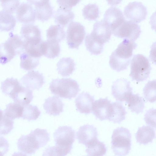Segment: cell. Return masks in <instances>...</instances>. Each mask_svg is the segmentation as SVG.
<instances>
[{
	"mask_svg": "<svg viewBox=\"0 0 156 156\" xmlns=\"http://www.w3.org/2000/svg\"><path fill=\"white\" fill-rule=\"evenodd\" d=\"M137 46L134 41L124 39L109 57L111 68L118 72L126 69L131 60L133 51Z\"/></svg>",
	"mask_w": 156,
	"mask_h": 156,
	"instance_id": "6da1fadb",
	"label": "cell"
},
{
	"mask_svg": "<svg viewBox=\"0 0 156 156\" xmlns=\"http://www.w3.org/2000/svg\"><path fill=\"white\" fill-rule=\"evenodd\" d=\"M49 88L53 94L69 99L76 97L80 90L77 82L71 78L53 80Z\"/></svg>",
	"mask_w": 156,
	"mask_h": 156,
	"instance_id": "7a4b0ae2",
	"label": "cell"
},
{
	"mask_svg": "<svg viewBox=\"0 0 156 156\" xmlns=\"http://www.w3.org/2000/svg\"><path fill=\"white\" fill-rule=\"evenodd\" d=\"M131 134L123 127L115 129L112 136L111 148L115 155L126 156L129 153L131 145Z\"/></svg>",
	"mask_w": 156,
	"mask_h": 156,
	"instance_id": "3957f363",
	"label": "cell"
},
{
	"mask_svg": "<svg viewBox=\"0 0 156 156\" xmlns=\"http://www.w3.org/2000/svg\"><path fill=\"white\" fill-rule=\"evenodd\" d=\"M151 67L148 59L141 54L134 55L131 61L129 76L132 80L139 82L149 77Z\"/></svg>",
	"mask_w": 156,
	"mask_h": 156,
	"instance_id": "277c9868",
	"label": "cell"
},
{
	"mask_svg": "<svg viewBox=\"0 0 156 156\" xmlns=\"http://www.w3.org/2000/svg\"><path fill=\"white\" fill-rule=\"evenodd\" d=\"M55 146L63 152L65 156L69 153L75 138V132L68 126H60L53 133Z\"/></svg>",
	"mask_w": 156,
	"mask_h": 156,
	"instance_id": "5b68a950",
	"label": "cell"
},
{
	"mask_svg": "<svg viewBox=\"0 0 156 156\" xmlns=\"http://www.w3.org/2000/svg\"><path fill=\"white\" fill-rule=\"evenodd\" d=\"M86 35L84 27L80 23L72 21L68 25L66 32L67 43L71 48L78 49Z\"/></svg>",
	"mask_w": 156,
	"mask_h": 156,
	"instance_id": "8992f818",
	"label": "cell"
},
{
	"mask_svg": "<svg viewBox=\"0 0 156 156\" xmlns=\"http://www.w3.org/2000/svg\"><path fill=\"white\" fill-rule=\"evenodd\" d=\"M141 33L140 27L138 24L125 20L112 33L116 37L134 41L139 37Z\"/></svg>",
	"mask_w": 156,
	"mask_h": 156,
	"instance_id": "52a82bcc",
	"label": "cell"
},
{
	"mask_svg": "<svg viewBox=\"0 0 156 156\" xmlns=\"http://www.w3.org/2000/svg\"><path fill=\"white\" fill-rule=\"evenodd\" d=\"M147 13V8L141 2L134 1L130 2L124 10L126 18L133 22L139 23L145 20Z\"/></svg>",
	"mask_w": 156,
	"mask_h": 156,
	"instance_id": "ba28073f",
	"label": "cell"
},
{
	"mask_svg": "<svg viewBox=\"0 0 156 156\" xmlns=\"http://www.w3.org/2000/svg\"><path fill=\"white\" fill-rule=\"evenodd\" d=\"M112 94L117 101H125L133 94V89L130 82L127 80L121 78L113 82L112 86Z\"/></svg>",
	"mask_w": 156,
	"mask_h": 156,
	"instance_id": "9c48e42d",
	"label": "cell"
},
{
	"mask_svg": "<svg viewBox=\"0 0 156 156\" xmlns=\"http://www.w3.org/2000/svg\"><path fill=\"white\" fill-rule=\"evenodd\" d=\"M112 109V103L108 98H100L93 103L92 111L96 119L102 121L108 119Z\"/></svg>",
	"mask_w": 156,
	"mask_h": 156,
	"instance_id": "30bf717a",
	"label": "cell"
},
{
	"mask_svg": "<svg viewBox=\"0 0 156 156\" xmlns=\"http://www.w3.org/2000/svg\"><path fill=\"white\" fill-rule=\"evenodd\" d=\"M97 129L93 125H85L80 127L76 132L78 142L87 147L98 139Z\"/></svg>",
	"mask_w": 156,
	"mask_h": 156,
	"instance_id": "8fae6325",
	"label": "cell"
},
{
	"mask_svg": "<svg viewBox=\"0 0 156 156\" xmlns=\"http://www.w3.org/2000/svg\"><path fill=\"white\" fill-rule=\"evenodd\" d=\"M103 20L112 32L119 27L126 20L123 12L119 8L111 7L105 12Z\"/></svg>",
	"mask_w": 156,
	"mask_h": 156,
	"instance_id": "7c38bea8",
	"label": "cell"
},
{
	"mask_svg": "<svg viewBox=\"0 0 156 156\" xmlns=\"http://www.w3.org/2000/svg\"><path fill=\"white\" fill-rule=\"evenodd\" d=\"M16 14L17 20L24 23H32L36 18L34 8L29 2L20 3L16 11Z\"/></svg>",
	"mask_w": 156,
	"mask_h": 156,
	"instance_id": "4fadbf2b",
	"label": "cell"
},
{
	"mask_svg": "<svg viewBox=\"0 0 156 156\" xmlns=\"http://www.w3.org/2000/svg\"><path fill=\"white\" fill-rule=\"evenodd\" d=\"M90 34L99 42L104 44L109 41L112 34L110 27L103 20L96 21L94 24Z\"/></svg>",
	"mask_w": 156,
	"mask_h": 156,
	"instance_id": "5bb4252c",
	"label": "cell"
},
{
	"mask_svg": "<svg viewBox=\"0 0 156 156\" xmlns=\"http://www.w3.org/2000/svg\"><path fill=\"white\" fill-rule=\"evenodd\" d=\"M21 84L31 90H38L44 84L43 74L38 71H29L21 79Z\"/></svg>",
	"mask_w": 156,
	"mask_h": 156,
	"instance_id": "9a60e30c",
	"label": "cell"
},
{
	"mask_svg": "<svg viewBox=\"0 0 156 156\" xmlns=\"http://www.w3.org/2000/svg\"><path fill=\"white\" fill-rule=\"evenodd\" d=\"M34 5L36 18L41 21L49 19L53 14V8L49 0H28Z\"/></svg>",
	"mask_w": 156,
	"mask_h": 156,
	"instance_id": "2e32d148",
	"label": "cell"
},
{
	"mask_svg": "<svg viewBox=\"0 0 156 156\" xmlns=\"http://www.w3.org/2000/svg\"><path fill=\"white\" fill-rule=\"evenodd\" d=\"M20 34L26 43H35L42 40L40 29L32 23L23 24L21 28Z\"/></svg>",
	"mask_w": 156,
	"mask_h": 156,
	"instance_id": "e0dca14e",
	"label": "cell"
},
{
	"mask_svg": "<svg viewBox=\"0 0 156 156\" xmlns=\"http://www.w3.org/2000/svg\"><path fill=\"white\" fill-rule=\"evenodd\" d=\"M9 97L15 102L23 106L29 105L33 98L32 90L23 86L22 84L16 88Z\"/></svg>",
	"mask_w": 156,
	"mask_h": 156,
	"instance_id": "ac0fdd59",
	"label": "cell"
},
{
	"mask_svg": "<svg viewBox=\"0 0 156 156\" xmlns=\"http://www.w3.org/2000/svg\"><path fill=\"white\" fill-rule=\"evenodd\" d=\"M94 101V96L88 92H82L75 99L76 110L81 113L87 114L90 113Z\"/></svg>",
	"mask_w": 156,
	"mask_h": 156,
	"instance_id": "d6986e66",
	"label": "cell"
},
{
	"mask_svg": "<svg viewBox=\"0 0 156 156\" xmlns=\"http://www.w3.org/2000/svg\"><path fill=\"white\" fill-rule=\"evenodd\" d=\"M64 104L58 97H49L46 99L43 104L46 113L50 115H59L63 111Z\"/></svg>",
	"mask_w": 156,
	"mask_h": 156,
	"instance_id": "ffe728a7",
	"label": "cell"
},
{
	"mask_svg": "<svg viewBox=\"0 0 156 156\" xmlns=\"http://www.w3.org/2000/svg\"><path fill=\"white\" fill-rule=\"evenodd\" d=\"M135 137L137 142L140 144L151 143L156 137L155 129L149 126H143L138 128Z\"/></svg>",
	"mask_w": 156,
	"mask_h": 156,
	"instance_id": "44dd1931",
	"label": "cell"
},
{
	"mask_svg": "<svg viewBox=\"0 0 156 156\" xmlns=\"http://www.w3.org/2000/svg\"><path fill=\"white\" fill-rule=\"evenodd\" d=\"M54 15L55 22L63 27L72 22L75 16L71 9L60 7L55 11Z\"/></svg>",
	"mask_w": 156,
	"mask_h": 156,
	"instance_id": "7402d4cb",
	"label": "cell"
},
{
	"mask_svg": "<svg viewBox=\"0 0 156 156\" xmlns=\"http://www.w3.org/2000/svg\"><path fill=\"white\" fill-rule=\"evenodd\" d=\"M57 66L58 73L63 77H67L75 71L76 64L70 57H63L58 62Z\"/></svg>",
	"mask_w": 156,
	"mask_h": 156,
	"instance_id": "603a6c76",
	"label": "cell"
},
{
	"mask_svg": "<svg viewBox=\"0 0 156 156\" xmlns=\"http://www.w3.org/2000/svg\"><path fill=\"white\" fill-rule=\"evenodd\" d=\"M112 109L108 119L114 123H120L126 119L127 112L122 103L119 102L112 103Z\"/></svg>",
	"mask_w": 156,
	"mask_h": 156,
	"instance_id": "cb8c5ba5",
	"label": "cell"
},
{
	"mask_svg": "<svg viewBox=\"0 0 156 156\" xmlns=\"http://www.w3.org/2000/svg\"><path fill=\"white\" fill-rule=\"evenodd\" d=\"M29 135L38 149L45 146L50 140L49 134L45 129L37 128Z\"/></svg>",
	"mask_w": 156,
	"mask_h": 156,
	"instance_id": "d4e9b609",
	"label": "cell"
},
{
	"mask_svg": "<svg viewBox=\"0 0 156 156\" xmlns=\"http://www.w3.org/2000/svg\"><path fill=\"white\" fill-rule=\"evenodd\" d=\"M129 109L136 114L142 113L145 107V101L139 94H131L126 101Z\"/></svg>",
	"mask_w": 156,
	"mask_h": 156,
	"instance_id": "484cf974",
	"label": "cell"
},
{
	"mask_svg": "<svg viewBox=\"0 0 156 156\" xmlns=\"http://www.w3.org/2000/svg\"><path fill=\"white\" fill-rule=\"evenodd\" d=\"M16 23V19L12 14L3 9L0 11V30L9 31L13 29Z\"/></svg>",
	"mask_w": 156,
	"mask_h": 156,
	"instance_id": "4316f807",
	"label": "cell"
},
{
	"mask_svg": "<svg viewBox=\"0 0 156 156\" xmlns=\"http://www.w3.org/2000/svg\"><path fill=\"white\" fill-rule=\"evenodd\" d=\"M45 49V41L42 40L35 43L25 42V51L36 58H39L44 55Z\"/></svg>",
	"mask_w": 156,
	"mask_h": 156,
	"instance_id": "83f0119b",
	"label": "cell"
},
{
	"mask_svg": "<svg viewBox=\"0 0 156 156\" xmlns=\"http://www.w3.org/2000/svg\"><path fill=\"white\" fill-rule=\"evenodd\" d=\"M20 58L21 68L27 71L33 69L39 63V58L33 57L25 51L20 54Z\"/></svg>",
	"mask_w": 156,
	"mask_h": 156,
	"instance_id": "f1b7e54d",
	"label": "cell"
},
{
	"mask_svg": "<svg viewBox=\"0 0 156 156\" xmlns=\"http://www.w3.org/2000/svg\"><path fill=\"white\" fill-rule=\"evenodd\" d=\"M0 63L4 65L10 61L16 54L14 49L6 41L0 44Z\"/></svg>",
	"mask_w": 156,
	"mask_h": 156,
	"instance_id": "f546056e",
	"label": "cell"
},
{
	"mask_svg": "<svg viewBox=\"0 0 156 156\" xmlns=\"http://www.w3.org/2000/svg\"><path fill=\"white\" fill-rule=\"evenodd\" d=\"M85 43L87 49L92 54L98 55L103 51L104 44L95 39L90 34L86 36Z\"/></svg>",
	"mask_w": 156,
	"mask_h": 156,
	"instance_id": "4dcf8cb0",
	"label": "cell"
},
{
	"mask_svg": "<svg viewBox=\"0 0 156 156\" xmlns=\"http://www.w3.org/2000/svg\"><path fill=\"white\" fill-rule=\"evenodd\" d=\"M86 147V152L88 156H104L107 150L105 144L98 139Z\"/></svg>",
	"mask_w": 156,
	"mask_h": 156,
	"instance_id": "1f68e13d",
	"label": "cell"
},
{
	"mask_svg": "<svg viewBox=\"0 0 156 156\" xmlns=\"http://www.w3.org/2000/svg\"><path fill=\"white\" fill-rule=\"evenodd\" d=\"M66 34L63 27L58 24L51 25L46 30L48 39L53 40L59 42L65 37Z\"/></svg>",
	"mask_w": 156,
	"mask_h": 156,
	"instance_id": "d6a6232c",
	"label": "cell"
},
{
	"mask_svg": "<svg viewBox=\"0 0 156 156\" xmlns=\"http://www.w3.org/2000/svg\"><path fill=\"white\" fill-rule=\"evenodd\" d=\"M7 41L15 50L16 55L25 51V42L22 38L12 32L9 33V36Z\"/></svg>",
	"mask_w": 156,
	"mask_h": 156,
	"instance_id": "836d02e7",
	"label": "cell"
},
{
	"mask_svg": "<svg viewBox=\"0 0 156 156\" xmlns=\"http://www.w3.org/2000/svg\"><path fill=\"white\" fill-rule=\"evenodd\" d=\"M23 110V106L15 102L10 103L6 105L3 112L6 116L13 120L22 118Z\"/></svg>",
	"mask_w": 156,
	"mask_h": 156,
	"instance_id": "e575fe53",
	"label": "cell"
},
{
	"mask_svg": "<svg viewBox=\"0 0 156 156\" xmlns=\"http://www.w3.org/2000/svg\"><path fill=\"white\" fill-rule=\"evenodd\" d=\"M44 41L45 49L44 55L49 58H54L58 55L60 51L59 42L48 39Z\"/></svg>",
	"mask_w": 156,
	"mask_h": 156,
	"instance_id": "d590c367",
	"label": "cell"
},
{
	"mask_svg": "<svg viewBox=\"0 0 156 156\" xmlns=\"http://www.w3.org/2000/svg\"><path fill=\"white\" fill-rule=\"evenodd\" d=\"M17 145L18 150L27 154H34L37 149L31 143L28 135H23L18 140Z\"/></svg>",
	"mask_w": 156,
	"mask_h": 156,
	"instance_id": "8d00e7d4",
	"label": "cell"
},
{
	"mask_svg": "<svg viewBox=\"0 0 156 156\" xmlns=\"http://www.w3.org/2000/svg\"><path fill=\"white\" fill-rule=\"evenodd\" d=\"M143 94L147 101L152 103L156 101V80L148 81L143 89Z\"/></svg>",
	"mask_w": 156,
	"mask_h": 156,
	"instance_id": "74e56055",
	"label": "cell"
},
{
	"mask_svg": "<svg viewBox=\"0 0 156 156\" xmlns=\"http://www.w3.org/2000/svg\"><path fill=\"white\" fill-rule=\"evenodd\" d=\"M82 11L84 18L88 20H95L99 16V9L96 3L89 4L85 5Z\"/></svg>",
	"mask_w": 156,
	"mask_h": 156,
	"instance_id": "f35d334b",
	"label": "cell"
},
{
	"mask_svg": "<svg viewBox=\"0 0 156 156\" xmlns=\"http://www.w3.org/2000/svg\"><path fill=\"white\" fill-rule=\"evenodd\" d=\"M41 113V111L37 106L29 104L23 106L22 118L28 121L35 120L39 117Z\"/></svg>",
	"mask_w": 156,
	"mask_h": 156,
	"instance_id": "ab89813d",
	"label": "cell"
},
{
	"mask_svg": "<svg viewBox=\"0 0 156 156\" xmlns=\"http://www.w3.org/2000/svg\"><path fill=\"white\" fill-rule=\"evenodd\" d=\"M0 134H8L13 128L14 122L12 120L6 116L3 111L1 110Z\"/></svg>",
	"mask_w": 156,
	"mask_h": 156,
	"instance_id": "60d3db41",
	"label": "cell"
},
{
	"mask_svg": "<svg viewBox=\"0 0 156 156\" xmlns=\"http://www.w3.org/2000/svg\"><path fill=\"white\" fill-rule=\"evenodd\" d=\"M20 84L17 79L9 78L2 83L1 89L3 93L9 96L14 89Z\"/></svg>",
	"mask_w": 156,
	"mask_h": 156,
	"instance_id": "b9f144b4",
	"label": "cell"
},
{
	"mask_svg": "<svg viewBox=\"0 0 156 156\" xmlns=\"http://www.w3.org/2000/svg\"><path fill=\"white\" fill-rule=\"evenodd\" d=\"M0 2L3 9L12 14L16 11L20 5V1L18 0H1Z\"/></svg>",
	"mask_w": 156,
	"mask_h": 156,
	"instance_id": "7bdbcfd3",
	"label": "cell"
},
{
	"mask_svg": "<svg viewBox=\"0 0 156 156\" xmlns=\"http://www.w3.org/2000/svg\"><path fill=\"white\" fill-rule=\"evenodd\" d=\"M144 120L146 124L156 128V108L147 110L144 115Z\"/></svg>",
	"mask_w": 156,
	"mask_h": 156,
	"instance_id": "ee69618b",
	"label": "cell"
},
{
	"mask_svg": "<svg viewBox=\"0 0 156 156\" xmlns=\"http://www.w3.org/2000/svg\"><path fill=\"white\" fill-rule=\"evenodd\" d=\"M42 156H65L63 152L55 146L49 147L43 151Z\"/></svg>",
	"mask_w": 156,
	"mask_h": 156,
	"instance_id": "f6af8a7d",
	"label": "cell"
},
{
	"mask_svg": "<svg viewBox=\"0 0 156 156\" xmlns=\"http://www.w3.org/2000/svg\"><path fill=\"white\" fill-rule=\"evenodd\" d=\"M80 0H59L57 1L60 7L71 9L73 6L78 4Z\"/></svg>",
	"mask_w": 156,
	"mask_h": 156,
	"instance_id": "bcb514c9",
	"label": "cell"
},
{
	"mask_svg": "<svg viewBox=\"0 0 156 156\" xmlns=\"http://www.w3.org/2000/svg\"><path fill=\"white\" fill-rule=\"evenodd\" d=\"M149 58L151 61L156 65V41L151 47Z\"/></svg>",
	"mask_w": 156,
	"mask_h": 156,
	"instance_id": "7dc6e473",
	"label": "cell"
},
{
	"mask_svg": "<svg viewBox=\"0 0 156 156\" xmlns=\"http://www.w3.org/2000/svg\"><path fill=\"white\" fill-rule=\"evenodd\" d=\"M150 23L152 29L156 32V11L151 16L150 19Z\"/></svg>",
	"mask_w": 156,
	"mask_h": 156,
	"instance_id": "c3c4849f",
	"label": "cell"
},
{
	"mask_svg": "<svg viewBox=\"0 0 156 156\" xmlns=\"http://www.w3.org/2000/svg\"><path fill=\"white\" fill-rule=\"evenodd\" d=\"M12 156H28L26 154L21 152H15Z\"/></svg>",
	"mask_w": 156,
	"mask_h": 156,
	"instance_id": "681fc988",
	"label": "cell"
}]
</instances>
